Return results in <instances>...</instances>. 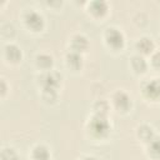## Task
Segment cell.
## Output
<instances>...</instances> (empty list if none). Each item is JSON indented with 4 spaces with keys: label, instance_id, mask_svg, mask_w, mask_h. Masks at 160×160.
<instances>
[{
    "label": "cell",
    "instance_id": "cell-1",
    "mask_svg": "<svg viewBox=\"0 0 160 160\" xmlns=\"http://www.w3.org/2000/svg\"><path fill=\"white\" fill-rule=\"evenodd\" d=\"M89 128H90V130H91V132L94 135H96V136H104L109 131V122L105 119V116H99L98 115V116H95L91 120Z\"/></svg>",
    "mask_w": 160,
    "mask_h": 160
},
{
    "label": "cell",
    "instance_id": "cell-2",
    "mask_svg": "<svg viewBox=\"0 0 160 160\" xmlns=\"http://www.w3.org/2000/svg\"><path fill=\"white\" fill-rule=\"evenodd\" d=\"M40 82L45 89H55L60 82V75L54 71L46 72L40 78Z\"/></svg>",
    "mask_w": 160,
    "mask_h": 160
},
{
    "label": "cell",
    "instance_id": "cell-3",
    "mask_svg": "<svg viewBox=\"0 0 160 160\" xmlns=\"http://www.w3.org/2000/svg\"><path fill=\"white\" fill-rule=\"evenodd\" d=\"M106 41L110 46L118 49V48H121L122 46V42H124V39H122V34L116 30V29H109L106 31Z\"/></svg>",
    "mask_w": 160,
    "mask_h": 160
},
{
    "label": "cell",
    "instance_id": "cell-4",
    "mask_svg": "<svg viewBox=\"0 0 160 160\" xmlns=\"http://www.w3.org/2000/svg\"><path fill=\"white\" fill-rule=\"evenodd\" d=\"M25 21H26V25L35 31H38L42 28V18L35 11H29L25 15Z\"/></svg>",
    "mask_w": 160,
    "mask_h": 160
},
{
    "label": "cell",
    "instance_id": "cell-5",
    "mask_svg": "<svg viewBox=\"0 0 160 160\" xmlns=\"http://www.w3.org/2000/svg\"><path fill=\"white\" fill-rule=\"evenodd\" d=\"M145 94L151 98V99H156L160 96V81L158 80H152V81H149L146 85H145V89H144Z\"/></svg>",
    "mask_w": 160,
    "mask_h": 160
},
{
    "label": "cell",
    "instance_id": "cell-6",
    "mask_svg": "<svg viewBox=\"0 0 160 160\" xmlns=\"http://www.w3.org/2000/svg\"><path fill=\"white\" fill-rule=\"evenodd\" d=\"M114 101H115V105H116L119 109H121V110H128L129 106H130V99H129V96H128L125 92H122V91H119V92L115 94Z\"/></svg>",
    "mask_w": 160,
    "mask_h": 160
},
{
    "label": "cell",
    "instance_id": "cell-7",
    "mask_svg": "<svg viewBox=\"0 0 160 160\" xmlns=\"http://www.w3.org/2000/svg\"><path fill=\"white\" fill-rule=\"evenodd\" d=\"M5 54H6L8 59L11 61H18L21 58V51L15 45H8L5 49Z\"/></svg>",
    "mask_w": 160,
    "mask_h": 160
},
{
    "label": "cell",
    "instance_id": "cell-8",
    "mask_svg": "<svg viewBox=\"0 0 160 160\" xmlns=\"http://www.w3.org/2000/svg\"><path fill=\"white\" fill-rule=\"evenodd\" d=\"M71 46H72V49L75 50V52H78V51H82V50H85L86 46H88V40H86L84 36L78 35V36H75V38L72 39Z\"/></svg>",
    "mask_w": 160,
    "mask_h": 160
},
{
    "label": "cell",
    "instance_id": "cell-9",
    "mask_svg": "<svg viewBox=\"0 0 160 160\" xmlns=\"http://www.w3.org/2000/svg\"><path fill=\"white\" fill-rule=\"evenodd\" d=\"M136 46H138V49H139L140 51L148 54V52H150V51L152 50L154 44H152V41H151L150 39H148V38H142V39H140V40L138 41Z\"/></svg>",
    "mask_w": 160,
    "mask_h": 160
},
{
    "label": "cell",
    "instance_id": "cell-10",
    "mask_svg": "<svg viewBox=\"0 0 160 160\" xmlns=\"http://www.w3.org/2000/svg\"><path fill=\"white\" fill-rule=\"evenodd\" d=\"M90 10L95 15H104L106 12V4L104 1H100V0L92 1L91 5H90Z\"/></svg>",
    "mask_w": 160,
    "mask_h": 160
},
{
    "label": "cell",
    "instance_id": "cell-11",
    "mask_svg": "<svg viewBox=\"0 0 160 160\" xmlns=\"http://www.w3.org/2000/svg\"><path fill=\"white\" fill-rule=\"evenodd\" d=\"M68 64L72 69H79L81 66V58L78 52H70L68 55Z\"/></svg>",
    "mask_w": 160,
    "mask_h": 160
},
{
    "label": "cell",
    "instance_id": "cell-12",
    "mask_svg": "<svg viewBox=\"0 0 160 160\" xmlns=\"http://www.w3.org/2000/svg\"><path fill=\"white\" fill-rule=\"evenodd\" d=\"M131 65H132L134 70L138 71V72H142V71L146 69V62H145V60H144L142 58H140V56H134L132 60H131Z\"/></svg>",
    "mask_w": 160,
    "mask_h": 160
},
{
    "label": "cell",
    "instance_id": "cell-13",
    "mask_svg": "<svg viewBox=\"0 0 160 160\" xmlns=\"http://www.w3.org/2000/svg\"><path fill=\"white\" fill-rule=\"evenodd\" d=\"M139 136H140L144 141H151V140H152V136H154L151 128H149V126H146V125L140 126V128H139Z\"/></svg>",
    "mask_w": 160,
    "mask_h": 160
},
{
    "label": "cell",
    "instance_id": "cell-14",
    "mask_svg": "<svg viewBox=\"0 0 160 160\" xmlns=\"http://www.w3.org/2000/svg\"><path fill=\"white\" fill-rule=\"evenodd\" d=\"M34 159L35 160H49V151L44 146H38L34 150Z\"/></svg>",
    "mask_w": 160,
    "mask_h": 160
},
{
    "label": "cell",
    "instance_id": "cell-15",
    "mask_svg": "<svg viewBox=\"0 0 160 160\" xmlns=\"http://www.w3.org/2000/svg\"><path fill=\"white\" fill-rule=\"evenodd\" d=\"M149 152L154 158H160V139H152L150 141Z\"/></svg>",
    "mask_w": 160,
    "mask_h": 160
},
{
    "label": "cell",
    "instance_id": "cell-16",
    "mask_svg": "<svg viewBox=\"0 0 160 160\" xmlns=\"http://www.w3.org/2000/svg\"><path fill=\"white\" fill-rule=\"evenodd\" d=\"M51 64H52L51 56H49V55H39V56H38V65H39L40 68L48 69V68L51 66Z\"/></svg>",
    "mask_w": 160,
    "mask_h": 160
},
{
    "label": "cell",
    "instance_id": "cell-17",
    "mask_svg": "<svg viewBox=\"0 0 160 160\" xmlns=\"http://www.w3.org/2000/svg\"><path fill=\"white\" fill-rule=\"evenodd\" d=\"M95 110H96L99 116H105V114L108 112V104L105 101L100 100L95 104Z\"/></svg>",
    "mask_w": 160,
    "mask_h": 160
},
{
    "label": "cell",
    "instance_id": "cell-18",
    "mask_svg": "<svg viewBox=\"0 0 160 160\" xmlns=\"http://www.w3.org/2000/svg\"><path fill=\"white\" fill-rule=\"evenodd\" d=\"M42 98H44L48 102H52V101L56 99L55 89H45V90H44V94H42Z\"/></svg>",
    "mask_w": 160,
    "mask_h": 160
},
{
    "label": "cell",
    "instance_id": "cell-19",
    "mask_svg": "<svg viewBox=\"0 0 160 160\" xmlns=\"http://www.w3.org/2000/svg\"><path fill=\"white\" fill-rule=\"evenodd\" d=\"M1 156H2V160H18L16 154L12 149H5L1 154Z\"/></svg>",
    "mask_w": 160,
    "mask_h": 160
},
{
    "label": "cell",
    "instance_id": "cell-20",
    "mask_svg": "<svg viewBox=\"0 0 160 160\" xmlns=\"http://www.w3.org/2000/svg\"><path fill=\"white\" fill-rule=\"evenodd\" d=\"M152 64H154L156 68H160V51L156 52V54L152 56Z\"/></svg>",
    "mask_w": 160,
    "mask_h": 160
},
{
    "label": "cell",
    "instance_id": "cell-21",
    "mask_svg": "<svg viewBox=\"0 0 160 160\" xmlns=\"http://www.w3.org/2000/svg\"><path fill=\"white\" fill-rule=\"evenodd\" d=\"M84 160H96V159H94V158H85Z\"/></svg>",
    "mask_w": 160,
    "mask_h": 160
}]
</instances>
